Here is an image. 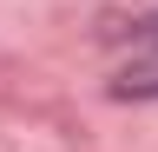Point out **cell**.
I'll return each mask as SVG.
<instances>
[{
  "instance_id": "1",
  "label": "cell",
  "mask_w": 158,
  "mask_h": 152,
  "mask_svg": "<svg viewBox=\"0 0 158 152\" xmlns=\"http://www.w3.org/2000/svg\"><path fill=\"white\" fill-rule=\"evenodd\" d=\"M112 93H118V99H158V60H132L112 80Z\"/></svg>"
},
{
  "instance_id": "2",
  "label": "cell",
  "mask_w": 158,
  "mask_h": 152,
  "mask_svg": "<svg viewBox=\"0 0 158 152\" xmlns=\"http://www.w3.org/2000/svg\"><path fill=\"white\" fill-rule=\"evenodd\" d=\"M138 33H145V40H158V13H145V20H138Z\"/></svg>"
}]
</instances>
